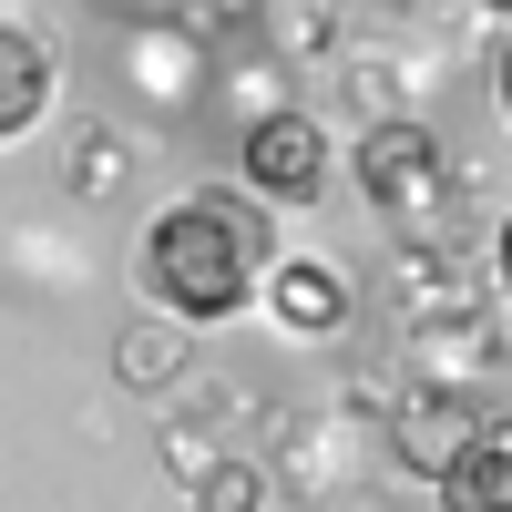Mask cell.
<instances>
[{
  "label": "cell",
  "instance_id": "6",
  "mask_svg": "<svg viewBox=\"0 0 512 512\" xmlns=\"http://www.w3.org/2000/svg\"><path fill=\"white\" fill-rule=\"evenodd\" d=\"M62 93V62H52V41H31L21 21H0V144H21L41 113H52Z\"/></svg>",
  "mask_w": 512,
  "mask_h": 512
},
{
  "label": "cell",
  "instance_id": "3",
  "mask_svg": "<svg viewBox=\"0 0 512 512\" xmlns=\"http://www.w3.org/2000/svg\"><path fill=\"white\" fill-rule=\"evenodd\" d=\"M236 185L256 205H318V185H328V123L318 113H256L236 134Z\"/></svg>",
  "mask_w": 512,
  "mask_h": 512
},
{
  "label": "cell",
  "instance_id": "8",
  "mask_svg": "<svg viewBox=\"0 0 512 512\" xmlns=\"http://www.w3.org/2000/svg\"><path fill=\"white\" fill-rule=\"evenodd\" d=\"M113 369H123V390H175V369H185V328L175 318H134L113 338Z\"/></svg>",
  "mask_w": 512,
  "mask_h": 512
},
{
  "label": "cell",
  "instance_id": "4",
  "mask_svg": "<svg viewBox=\"0 0 512 512\" xmlns=\"http://www.w3.org/2000/svg\"><path fill=\"white\" fill-rule=\"evenodd\" d=\"M472 431H482V410L461 400L451 379H420V390H410V400L390 410V451L410 461L420 482H441L451 461H461V441H472Z\"/></svg>",
  "mask_w": 512,
  "mask_h": 512
},
{
  "label": "cell",
  "instance_id": "12",
  "mask_svg": "<svg viewBox=\"0 0 512 512\" xmlns=\"http://www.w3.org/2000/svg\"><path fill=\"white\" fill-rule=\"evenodd\" d=\"M492 277H502V297H512V216L492 226Z\"/></svg>",
  "mask_w": 512,
  "mask_h": 512
},
{
  "label": "cell",
  "instance_id": "10",
  "mask_svg": "<svg viewBox=\"0 0 512 512\" xmlns=\"http://www.w3.org/2000/svg\"><path fill=\"white\" fill-rule=\"evenodd\" d=\"M93 11H113V21H195L205 0H93Z\"/></svg>",
  "mask_w": 512,
  "mask_h": 512
},
{
  "label": "cell",
  "instance_id": "1",
  "mask_svg": "<svg viewBox=\"0 0 512 512\" xmlns=\"http://www.w3.org/2000/svg\"><path fill=\"white\" fill-rule=\"evenodd\" d=\"M256 277H267V216H256L246 185H195L175 195L134 246V287L154 318L195 328H226L236 308H256Z\"/></svg>",
  "mask_w": 512,
  "mask_h": 512
},
{
  "label": "cell",
  "instance_id": "13",
  "mask_svg": "<svg viewBox=\"0 0 512 512\" xmlns=\"http://www.w3.org/2000/svg\"><path fill=\"white\" fill-rule=\"evenodd\" d=\"M482 11H502V21H512V0H482Z\"/></svg>",
  "mask_w": 512,
  "mask_h": 512
},
{
  "label": "cell",
  "instance_id": "2",
  "mask_svg": "<svg viewBox=\"0 0 512 512\" xmlns=\"http://www.w3.org/2000/svg\"><path fill=\"white\" fill-rule=\"evenodd\" d=\"M359 195L369 216L390 226L410 256H441L461 246V205H451V154L431 123H379V134L359 144Z\"/></svg>",
  "mask_w": 512,
  "mask_h": 512
},
{
  "label": "cell",
  "instance_id": "5",
  "mask_svg": "<svg viewBox=\"0 0 512 512\" xmlns=\"http://www.w3.org/2000/svg\"><path fill=\"white\" fill-rule=\"evenodd\" d=\"M256 308H267L287 338H328V328H349V277H338L328 256H267Z\"/></svg>",
  "mask_w": 512,
  "mask_h": 512
},
{
  "label": "cell",
  "instance_id": "9",
  "mask_svg": "<svg viewBox=\"0 0 512 512\" xmlns=\"http://www.w3.org/2000/svg\"><path fill=\"white\" fill-rule=\"evenodd\" d=\"M195 512H267V472H256L246 451H216V461H195Z\"/></svg>",
  "mask_w": 512,
  "mask_h": 512
},
{
  "label": "cell",
  "instance_id": "7",
  "mask_svg": "<svg viewBox=\"0 0 512 512\" xmlns=\"http://www.w3.org/2000/svg\"><path fill=\"white\" fill-rule=\"evenodd\" d=\"M441 502L451 512H512V420H482L461 461L441 472Z\"/></svg>",
  "mask_w": 512,
  "mask_h": 512
},
{
  "label": "cell",
  "instance_id": "11",
  "mask_svg": "<svg viewBox=\"0 0 512 512\" xmlns=\"http://www.w3.org/2000/svg\"><path fill=\"white\" fill-rule=\"evenodd\" d=\"M492 103H502V123H512V21H502V52H492Z\"/></svg>",
  "mask_w": 512,
  "mask_h": 512
}]
</instances>
